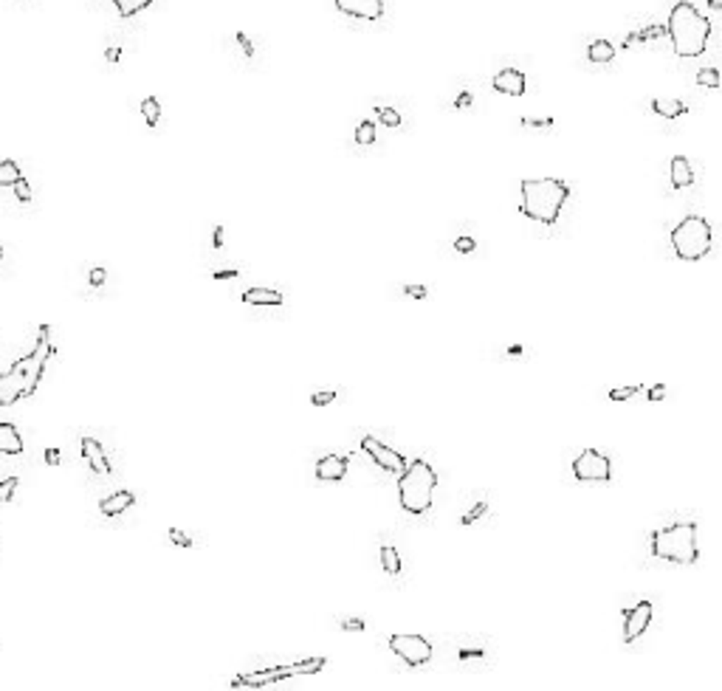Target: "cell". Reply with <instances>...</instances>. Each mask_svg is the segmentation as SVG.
I'll use <instances>...</instances> for the list:
<instances>
[{
  "label": "cell",
  "instance_id": "74e56055",
  "mask_svg": "<svg viewBox=\"0 0 722 691\" xmlns=\"http://www.w3.org/2000/svg\"><path fill=\"white\" fill-rule=\"evenodd\" d=\"M455 249H457L460 254L474 251V237H457V240H455Z\"/></svg>",
  "mask_w": 722,
  "mask_h": 691
},
{
  "label": "cell",
  "instance_id": "83f0119b",
  "mask_svg": "<svg viewBox=\"0 0 722 691\" xmlns=\"http://www.w3.org/2000/svg\"><path fill=\"white\" fill-rule=\"evenodd\" d=\"M375 113H378V118H381V122H384L386 127H398V125H401V113H398L395 107L375 105Z\"/></svg>",
  "mask_w": 722,
  "mask_h": 691
},
{
  "label": "cell",
  "instance_id": "60d3db41",
  "mask_svg": "<svg viewBox=\"0 0 722 691\" xmlns=\"http://www.w3.org/2000/svg\"><path fill=\"white\" fill-rule=\"evenodd\" d=\"M105 59H107V63H118V59H122V48H118V45H110V48L105 51Z\"/></svg>",
  "mask_w": 722,
  "mask_h": 691
},
{
  "label": "cell",
  "instance_id": "5bb4252c",
  "mask_svg": "<svg viewBox=\"0 0 722 691\" xmlns=\"http://www.w3.org/2000/svg\"><path fill=\"white\" fill-rule=\"evenodd\" d=\"M494 91L508 94V96H522L525 94V74L517 68H502L494 76Z\"/></svg>",
  "mask_w": 722,
  "mask_h": 691
},
{
  "label": "cell",
  "instance_id": "ac0fdd59",
  "mask_svg": "<svg viewBox=\"0 0 722 691\" xmlns=\"http://www.w3.org/2000/svg\"><path fill=\"white\" fill-rule=\"evenodd\" d=\"M691 181H694V169H691L688 158L685 156H674L672 158V187L674 189H685V187H691Z\"/></svg>",
  "mask_w": 722,
  "mask_h": 691
},
{
  "label": "cell",
  "instance_id": "2e32d148",
  "mask_svg": "<svg viewBox=\"0 0 722 691\" xmlns=\"http://www.w3.org/2000/svg\"><path fill=\"white\" fill-rule=\"evenodd\" d=\"M23 452V437L14 424L0 420V455H20Z\"/></svg>",
  "mask_w": 722,
  "mask_h": 691
},
{
  "label": "cell",
  "instance_id": "30bf717a",
  "mask_svg": "<svg viewBox=\"0 0 722 691\" xmlns=\"http://www.w3.org/2000/svg\"><path fill=\"white\" fill-rule=\"evenodd\" d=\"M652 618H654V604H652V601H638L635 607H629L623 612V643L638 641L649 629Z\"/></svg>",
  "mask_w": 722,
  "mask_h": 691
},
{
  "label": "cell",
  "instance_id": "ba28073f",
  "mask_svg": "<svg viewBox=\"0 0 722 691\" xmlns=\"http://www.w3.org/2000/svg\"><path fill=\"white\" fill-rule=\"evenodd\" d=\"M25 386H28V355L14 362L12 370L0 373V406H12L14 401L25 398L28 395Z\"/></svg>",
  "mask_w": 722,
  "mask_h": 691
},
{
  "label": "cell",
  "instance_id": "ab89813d",
  "mask_svg": "<svg viewBox=\"0 0 722 691\" xmlns=\"http://www.w3.org/2000/svg\"><path fill=\"white\" fill-rule=\"evenodd\" d=\"M105 282V268H90V285L99 288Z\"/></svg>",
  "mask_w": 722,
  "mask_h": 691
},
{
  "label": "cell",
  "instance_id": "836d02e7",
  "mask_svg": "<svg viewBox=\"0 0 722 691\" xmlns=\"http://www.w3.org/2000/svg\"><path fill=\"white\" fill-rule=\"evenodd\" d=\"M14 195H17L20 203H28V200H32V187H28L25 178H20V181L14 184Z\"/></svg>",
  "mask_w": 722,
  "mask_h": 691
},
{
  "label": "cell",
  "instance_id": "f546056e",
  "mask_svg": "<svg viewBox=\"0 0 722 691\" xmlns=\"http://www.w3.org/2000/svg\"><path fill=\"white\" fill-rule=\"evenodd\" d=\"M17 483H20L17 477H6V479H0V505H3V502H9V499L14 497V488H17Z\"/></svg>",
  "mask_w": 722,
  "mask_h": 691
},
{
  "label": "cell",
  "instance_id": "7a4b0ae2",
  "mask_svg": "<svg viewBox=\"0 0 722 691\" xmlns=\"http://www.w3.org/2000/svg\"><path fill=\"white\" fill-rule=\"evenodd\" d=\"M519 195H522L519 209L525 218L553 226L561 215V206L570 198V187L559 181V178H530V181L519 184Z\"/></svg>",
  "mask_w": 722,
  "mask_h": 691
},
{
  "label": "cell",
  "instance_id": "5b68a950",
  "mask_svg": "<svg viewBox=\"0 0 722 691\" xmlns=\"http://www.w3.org/2000/svg\"><path fill=\"white\" fill-rule=\"evenodd\" d=\"M672 249L680 260L694 262L711 251V226L700 215H685L672 229Z\"/></svg>",
  "mask_w": 722,
  "mask_h": 691
},
{
  "label": "cell",
  "instance_id": "d590c367",
  "mask_svg": "<svg viewBox=\"0 0 722 691\" xmlns=\"http://www.w3.org/2000/svg\"><path fill=\"white\" fill-rule=\"evenodd\" d=\"M237 43H240V48H243L246 56H254V43H251V37L246 32H237Z\"/></svg>",
  "mask_w": 722,
  "mask_h": 691
},
{
  "label": "cell",
  "instance_id": "44dd1931",
  "mask_svg": "<svg viewBox=\"0 0 722 691\" xmlns=\"http://www.w3.org/2000/svg\"><path fill=\"white\" fill-rule=\"evenodd\" d=\"M381 567L386 570L389 576H398L401 573V556L393 545H381Z\"/></svg>",
  "mask_w": 722,
  "mask_h": 691
},
{
  "label": "cell",
  "instance_id": "7dc6e473",
  "mask_svg": "<svg viewBox=\"0 0 722 691\" xmlns=\"http://www.w3.org/2000/svg\"><path fill=\"white\" fill-rule=\"evenodd\" d=\"M468 102H471V99H468V94H463V96L457 99V105H460V107H463V105H468Z\"/></svg>",
  "mask_w": 722,
  "mask_h": 691
},
{
  "label": "cell",
  "instance_id": "7c38bea8",
  "mask_svg": "<svg viewBox=\"0 0 722 691\" xmlns=\"http://www.w3.org/2000/svg\"><path fill=\"white\" fill-rule=\"evenodd\" d=\"M347 466H350V460L344 455H324L316 463V477L327 479V483H339V479H344V474H347Z\"/></svg>",
  "mask_w": 722,
  "mask_h": 691
},
{
  "label": "cell",
  "instance_id": "f6af8a7d",
  "mask_svg": "<svg viewBox=\"0 0 722 691\" xmlns=\"http://www.w3.org/2000/svg\"><path fill=\"white\" fill-rule=\"evenodd\" d=\"M223 234H226V231H223V226H215V234H212V240H215V249H220V246H223Z\"/></svg>",
  "mask_w": 722,
  "mask_h": 691
},
{
  "label": "cell",
  "instance_id": "d6986e66",
  "mask_svg": "<svg viewBox=\"0 0 722 691\" xmlns=\"http://www.w3.org/2000/svg\"><path fill=\"white\" fill-rule=\"evenodd\" d=\"M652 110L660 113L663 118H677L680 113H685V105L677 99H666V96H654L652 99Z\"/></svg>",
  "mask_w": 722,
  "mask_h": 691
},
{
  "label": "cell",
  "instance_id": "4fadbf2b",
  "mask_svg": "<svg viewBox=\"0 0 722 691\" xmlns=\"http://www.w3.org/2000/svg\"><path fill=\"white\" fill-rule=\"evenodd\" d=\"M79 443H82V457H85V463L90 466V471H96V474H102V477L110 474V463H107V455H105L102 443L94 440V437H82Z\"/></svg>",
  "mask_w": 722,
  "mask_h": 691
},
{
  "label": "cell",
  "instance_id": "c3c4849f",
  "mask_svg": "<svg viewBox=\"0 0 722 691\" xmlns=\"http://www.w3.org/2000/svg\"><path fill=\"white\" fill-rule=\"evenodd\" d=\"M0 262H3V249H0Z\"/></svg>",
  "mask_w": 722,
  "mask_h": 691
},
{
  "label": "cell",
  "instance_id": "4316f807",
  "mask_svg": "<svg viewBox=\"0 0 722 691\" xmlns=\"http://www.w3.org/2000/svg\"><path fill=\"white\" fill-rule=\"evenodd\" d=\"M697 85H703V87H711V91H716V87L722 85V76H719V71H716V68H703V71L697 74Z\"/></svg>",
  "mask_w": 722,
  "mask_h": 691
},
{
  "label": "cell",
  "instance_id": "6da1fadb",
  "mask_svg": "<svg viewBox=\"0 0 722 691\" xmlns=\"http://www.w3.org/2000/svg\"><path fill=\"white\" fill-rule=\"evenodd\" d=\"M666 32H669L674 54L691 59V56H700L705 51L708 37H711V20L705 14H700V9L694 3L680 0V3H674L672 12H669Z\"/></svg>",
  "mask_w": 722,
  "mask_h": 691
},
{
  "label": "cell",
  "instance_id": "ee69618b",
  "mask_svg": "<svg viewBox=\"0 0 722 691\" xmlns=\"http://www.w3.org/2000/svg\"><path fill=\"white\" fill-rule=\"evenodd\" d=\"M45 463H48V466H56V463H59V452H56V448H45Z\"/></svg>",
  "mask_w": 722,
  "mask_h": 691
},
{
  "label": "cell",
  "instance_id": "7402d4cb",
  "mask_svg": "<svg viewBox=\"0 0 722 691\" xmlns=\"http://www.w3.org/2000/svg\"><path fill=\"white\" fill-rule=\"evenodd\" d=\"M141 116L147 118V127H156L161 118V102L156 96H144L141 99Z\"/></svg>",
  "mask_w": 722,
  "mask_h": 691
},
{
  "label": "cell",
  "instance_id": "7bdbcfd3",
  "mask_svg": "<svg viewBox=\"0 0 722 691\" xmlns=\"http://www.w3.org/2000/svg\"><path fill=\"white\" fill-rule=\"evenodd\" d=\"M522 125H536V127H542V125H553V118H522Z\"/></svg>",
  "mask_w": 722,
  "mask_h": 691
},
{
  "label": "cell",
  "instance_id": "bcb514c9",
  "mask_svg": "<svg viewBox=\"0 0 722 691\" xmlns=\"http://www.w3.org/2000/svg\"><path fill=\"white\" fill-rule=\"evenodd\" d=\"M240 271H234V268H229V271H215V280H234Z\"/></svg>",
  "mask_w": 722,
  "mask_h": 691
},
{
  "label": "cell",
  "instance_id": "484cf974",
  "mask_svg": "<svg viewBox=\"0 0 722 691\" xmlns=\"http://www.w3.org/2000/svg\"><path fill=\"white\" fill-rule=\"evenodd\" d=\"M355 141H358V144H373V141H375V125H373V118L358 122V127H355Z\"/></svg>",
  "mask_w": 722,
  "mask_h": 691
},
{
  "label": "cell",
  "instance_id": "277c9868",
  "mask_svg": "<svg viewBox=\"0 0 722 691\" xmlns=\"http://www.w3.org/2000/svg\"><path fill=\"white\" fill-rule=\"evenodd\" d=\"M652 556L672 564H694L700 559L697 550V525L674 522L652 533Z\"/></svg>",
  "mask_w": 722,
  "mask_h": 691
},
{
  "label": "cell",
  "instance_id": "1f68e13d",
  "mask_svg": "<svg viewBox=\"0 0 722 691\" xmlns=\"http://www.w3.org/2000/svg\"><path fill=\"white\" fill-rule=\"evenodd\" d=\"M169 542L178 545V548H192V536H187L184 530H178V528H169Z\"/></svg>",
  "mask_w": 722,
  "mask_h": 691
},
{
  "label": "cell",
  "instance_id": "9a60e30c",
  "mask_svg": "<svg viewBox=\"0 0 722 691\" xmlns=\"http://www.w3.org/2000/svg\"><path fill=\"white\" fill-rule=\"evenodd\" d=\"M133 505H136V497L130 491H116V494H110V497H105L99 502V510L105 517H118V514H125V510L133 508Z\"/></svg>",
  "mask_w": 722,
  "mask_h": 691
},
{
  "label": "cell",
  "instance_id": "603a6c76",
  "mask_svg": "<svg viewBox=\"0 0 722 691\" xmlns=\"http://www.w3.org/2000/svg\"><path fill=\"white\" fill-rule=\"evenodd\" d=\"M23 178V172H20V167H17V161H0V187H14L17 181Z\"/></svg>",
  "mask_w": 722,
  "mask_h": 691
},
{
  "label": "cell",
  "instance_id": "4dcf8cb0",
  "mask_svg": "<svg viewBox=\"0 0 722 691\" xmlns=\"http://www.w3.org/2000/svg\"><path fill=\"white\" fill-rule=\"evenodd\" d=\"M638 393V386L635 384H629V386H618V389H610V401H626Z\"/></svg>",
  "mask_w": 722,
  "mask_h": 691
},
{
  "label": "cell",
  "instance_id": "e0dca14e",
  "mask_svg": "<svg viewBox=\"0 0 722 691\" xmlns=\"http://www.w3.org/2000/svg\"><path fill=\"white\" fill-rule=\"evenodd\" d=\"M243 302H246V305H268V308H277V305H282V293L274 291V288H249V291H243Z\"/></svg>",
  "mask_w": 722,
  "mask_h": 691
},
{
  "label": "cell",
  "instance_id": "e575fe53",
  "mask_svg": "<svg viewBox=\"0 0 722 691\" xmlns=\"http://www.w3.org/2000/svg\"><path fill=\"white\" fill-rule=\"evenodd\" d=\"M333 398H336L333 389H319V393L311 395V404H313V406H324V404H330Z\"/></svg>",
  "mask_w": 722,
  "mask_h": 691
},
{
  "label": "cell",
  "instance_id": "d6a6232c",
  "mask_svg": "<svg viewBox=\"0 0 722 691\" xmlns=\"http://www.w3.org/2000/svg\"><path fill=\"white\" fill-rule=\"evenodd\" d=\"M486 510H488V502L483 499V502H477V505H474V508L468 510V514H466V517L460 519V522H463V525H471L474 519H479V517H483V514H486Z\"/></svg>",
  "mask_w": 722,
  "mask_h": 691
},
{
  "label": "cell",
  "instance_id": "9c48e42d",
  "mask_svg": "<svg viewBox=\"0 0 722 691\" xmlns=\"http://www.w3.org/2000/svg\"><path fill=\"white\" fill-rule=\"evenodd\" d=\"M361 448H364V452L375 460V466H381L384 471H389V474H404V471H406L404 455L395 452V448H389L386 443H381L378 437L364 435V437H361Z\"/></svg>",
  "mask_w": 722,
  "mask_h": 691
},
{
  "label": "cell",
  "instance_id": "f1b7e54d",
  "mask_svg": "<svg viewBox=\"0 0 722 691\" xmlns=\"http://www.w3.org/2000/svg\"><path fill=\"white\" fill-rule=\"evenodd\" d=\"M460 663L466 666H479V663H486V649H460Z\"/></svg>",
  "mask_w": 722,
  "mask_h": 691
},
{
  "label": "cell",
  "instance_id": "ffe728a7",
  "mask_svg": "<svg viewBox=\"0 0 722 691\" xmlns=\"http://www.w3.org/2000/svg\"><path fill=\"white\" fill-rule=\"evenodd\" d=\"M615 56V48L610 40H595L590 48H587V59L590 63H610V59Z\"/></svg>",
  "mask_w": 722,
  "mask_h": 691
},
{
  "label": "cell",
  "instance_id": "52a82bcc",
  "mask_svg": "<svg viewBox=\"0 0 722 691\" xmlns=\"http://www.w3.org/2000/svg\"><path fill=\"white\" fill-rule=\"evenodd\" d=\"M573 474L581 483H607L612 477V463L607 455L595 452V448H584V452L573 460Z\"/></svg>",
  "mask_w": 722,
  "mask_h": 691
},
{
  "label": "cell",
  "instance_id": "3957f363",
  "mask_svg": "<svg viewBox=\"0 0 722 691\" xmlns=\"http://www.w3.org/2000/svg\"><path fill=\"white\" fill-rule=\"evenodd\" d=\"M437 474L426 460H412L404 474H398V499L406 514H426L435 502Z\"/></svg>",
  "mask_w": 722,
  "mask_h": 691
},
{
  "label": "cell",
  "instance_id": "d4e9b609",
  "mask_svg": "<svg viewBox=\"0 0 722 691\" xmlns=\"http://www.w3.org/2000/svg\"><path fill=\"white\" fill-rule=\"evenodd\" d=\"M324 666H327L324 657H313V660H305V663L288 666V672H291V677H293V674H313V672H319V669H324Z\"/></svg>",
  "mask_w": 722,
  "mask_h": 691
},
{
  "label": "cell",
  "instance_id": "f35d334b",
  "mask_svg": "<svg viewBox=\"0 0 722 691\" xmlns=\"http://www.w3.org/2000/svg\"><path fill=\"white\" fill-rule=\"evenodd\" d=\"M404 293L412 296V299H424V296H426V288H424V285H404Z\"/></svg>",
  "mask_w": 722,
  "mask_h": 691
},
{
  "label": "cell",
  "instance_id": "b9f144b4",
  "mask_svg": "<svg viewBox=\"0 0 722 691\" xmlns=\"http://www.w3.org/2000/svg\"><path fill=\"white\" fill-rule=\"evenodd\" d=\"M646 395H649V401H660V398L666 395V386H663V384H657V386H652V389H649Z\"/></svg>",
  "mask_w": 722,
  "mask_h": 691
},
{
  "label": "cell",
  "instance_id": "cb8c5ba5",
  "mask_svg": "<svg viewBox=\"0 0 722 691\" xmlns=\"http://www.w3.org/2000/svg\"><path fill=\"white\" fill-rule=\"evenodd\" d=\"M113 3H116L118 14H125V17H133V14H138L141 9H147L149 3H153V0H113Z\"/></svg>",
  "mask_w": 722,
  "mask_h": 691
},
{
  "label": "cell",
  "instance_id": "8d00e7d4",
  "mask_svg": "<svg viewBox=\"0 0 722 691\" xmlns=\"http://www.w3.org/2000/svg\"><path fill=\"white\" fill-rule=\"evenodd\" d=\"M342 629H347V632H364V621H361V618H344Z\"/></svg>",
  "mask_w": 722,
  "mask_h": 691
},
{
  "label": "cell",
  "instance_id": "8992f818",
  "mask_svg": "<svg viewBox=\"0 0 722 691\" xmlns=\"http://www.w3.org/2000/svg\"><path fill=\"white\" fill-rule=\"evenodd\" d=\"M389 649H393L406 666H424L432 660V643L424 635L398 632V635L389 638Z\"/></svg>",
  "mask_w": 722,
  "mask_h": 691
},
{
  "label": "cell",
  "instance_id": "8fae6325",
  "mask_svg": "<svg viewBox=\"0 0 722 691\" xmlns=\"http://www.w3.org/2000/svg\"><path fill=\"white\" fill-rule=\"evenodd\" d=\"M336 9L353 20H381L384 0H336Z\"/></svg>",
  "mask_w": 722,
  "mask_h": 691
}]
</instances>
